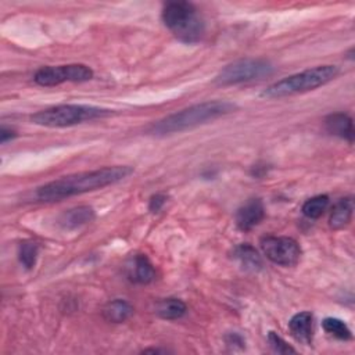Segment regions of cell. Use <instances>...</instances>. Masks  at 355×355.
Wrapping results in <instances>:
<instances>
[{"mask_svg":"<svg viewBox=\"0 0 355 355\" xmlns=\"http://www.w3.org/2000/svg\"><path fill=\"white\" fill-rule=\"evenodd\" d=\"M133 315V306L125 300H112L103 308V318L111 323H122Z\"/></svg>","mask_w":355,"mask_h":355,"instance_id":"cell-15","label":"cell"},{"mask_svg":"<svg viewBox=\"0 0 355 355\" xmlns=\"http://www.w3.org/2000/svg\"><path fill=\"white\" fill-rule=\"evenodd\" d=\"M263 216H265L263 202L259 198H250L245 204H243L237 209L236 225L240 230L248 232L257 225H259Z\"/></svg>","mask_w":355,"mask_h":355,"instance_id":"cell-9","label":"cell"},{"mask_svg":"<svg viewBox=\"0 0 355 355\" xmlns=\"http://www.w3.org/2000/svg\"><path fill=\"white\" fill-rule=\"evenodd\" d=\"M39 255V244L32 241V240H25L19 244L18 248V258L19 262L24 265L26 269H32L36 263Z\"/></svg>","mask_w":355,"mask_h":355,"instance_id":"cell-19","label":"cell"},{"mask_svg":"<svg viewBox=\"0 0 355 355\" xmlns=\"http://www.w3.org/2000/svg\"><path fill=\"white\" fill-rule=\"evenodd\" d=\"M261 248L269 261L280 266H294L301 258V247L291 237L266 236L261 239Z\"/></svg>","mask_w":355,"mask_h":355,"instance_id":"cell-8","label":"cell"},{"mask_svg":"<svg viewBox=\"0 0 355 355\" xmlns=\"http://www.w3.org/2000/svg\"><path fill=\"white\" fill-rule=\"evenodd\" d=\"M327 205H329V197L326 194H319L306 200L302 204L301 211L306 218L316 219L323 215V212L327 209Z\"/></svg>","mask_w":355,"mask_h":355,"instance_id":"cell-18","label":"cell"},{"mask_svg":"<svg viewBox=\"0 0 355 355\" xmlns=\"http://www.w3.org/2000/svg\"><path fill=\"white\" fill-rule=\"evenodd\" d=\"M186 304L179 298H165L155 305V313L165 320H175L186 313Z\"/></svg>","mask_w":355,"mask_h":355,"instance_id":"cell-17","label":"cell"},{"mask_svg":"<svg viewBox=\"0 0 355 355\" xmlns=\"http://www.w3.org/2000/svg\"><path fill=\"white\" fill-rule=\"evenodd\" d=\"M143 352H166V349H158V348H148V349H144Z\"/></svg>","mask_w":355,"mask_h":355,"instance_id":"cell-24","label":"cell"},{"mask_svg":"<svg viewBox=\"0 0 355 355\" xmlns=\"http://www.w3.org/2000/svg\"><path fill=\"white\" fill-rule=\"evenodd\" d=\"M94 216H96V214H94V209L92 207L79 205V207L71 208L68 211H64L58 216V225L62 229L71 230V229H76L82 225H86L89 222H92L94 219Z\"/></svg>","mask_w":355,"mask_h":355,"instance_id":"cell-13","label":"cell"},{"mask_svg":"<svg viewBox=\"0 0 355 355\" xmlns=\"http://www.w3.org/2000/svg\"><path fill=\"white\" fill-rule=\"evenodd\" d=\"M233 257L239 261L240 266L248 272H257L262 266V259L257 250L250 244H240L234 248Z\"/></svg>","mask_w":355,"mask_h":355,"instance_id":"cell-16","label":"cell"},{"mask_svg":"<svg viewBox=\"0 0 355 355\" xmlns=\"http://www.w3.org/2000/svg\"><path fill=\"white\" fill-rule=\"evenodd\" d=\"M324 126H326L327 132L331 133L333 136L344 139L348 143L354 141L355 130H354L352 118L348 114L334 112V114L327 115L324 119Z\"/></svg>","mask_w":355,"mask_h":355,"instance_id":"cell-11","label":"cell"},{"mask_svg":"<svg viewBox=\"0 0 355 355\" xmlns=\"http://www.w3.org/2000/svg\"><path fill=\"white\" fill-rule=\"evenodd\" d=\"M337 73L338 68L336 65H318L272 83L261 93V96L266 98H280L309 92L329 83Z\"/></svg>","mask_w":355,"mask_h":355,"instance_id":"cell-4","label":"cell"},{"mask_svg":"<svg viewBox=\"0 0 355 355\" xmlns=\"http://www.w3.org/2000/svg\"><path fill=\"white\" fill-rule=\"evenodd\" d=\"M133 173L132 166L116 165L104 166L94 171L79 172L68 176H62L57 180L49 182L36 190V197L40 201H58L71 196L93 191L105 186L121 182Z\"/></svg>","mask_w":355,"mask_h":355,"instance_id":"cell-1","label":"cell"},{"mask_svg":"<svg viewBox=\"0 0 355 355\" xmlns=\"http://www.w3.org/2000/svg\"><path fill=\"white\" fill-rule=\"evenodd\" d=\"M352 211H354V200L351 197H344L341 200H338L330 214V227L333 229H343L344 226H347L351 220L352 216Z\"/></svg>","mask_w":355,"mask_h":355,"instance_id":"cell-14","label":"cell"},{"mask_svg":"<svg viewBox=\"0 0 355 355\" xmlns=\"http://www.w3.org/2000/svg\"><path fill=\"white\" fill-rule=\"evenodd\" d=\"M237 108L234 103L230 101H205L200 104H194L178 112H173L150 126V133L155 136H165L171 133H179L198 125L207 123L223 115L233 112Z\"/></svg>","mask_w":355,"mask_h":355,"instance_id":"cell-2","label":"cell"},{"mask_svg":"<svg viewBox=\"0 0 355 355\" xmlns=\"http://www.w3.org/2000/svg\"><path fill=\"white\" fill-rule=\"evenodd\" d=\"M288 329L291 336L305 344L309 345L312 343V336H313V316L311 312H298L295 313L290 322H288Z\"/></svg>","mask_w":355,"mask_h":355,"instance_id":"cell-12","label":"cell"},{"mask_svg":"<svg viewBox=\"0 0 355 355\" xmlns=\"http://www.w3.org/2000/svg\"><path fill=\"white\" fill-rule=\"evenodd\" d=\"M268 341H269L272 349H273L275 352H277V354H294V352H295V349H294L291 345H288V344H287L277 333H275V331H269V334H268Z\"/></svg>","mask_w":355,"mask_h":355,"instance_id":"cell-21","label":"cell"},{"mask_svg":"<svg viewBox=\"0 0 355 355\" xmlns=\"http://www.w3.org/2000/svg\"><path fill=\"white\" fill-rule=\"evenodd\" d=\"M162 22L172 35L187 44L201 40L205 24L198 10L189 1H172L162 10Z\"/></svg>","mask_w":355,"mask_h":355,"instance_id":"cell-3","label":"cell"},{"mask_svg":"<svg viewBox=\"0 0 355 355\" xmlns=\"http://www.w3.org/2000/svg\"><path fill=\"white\" fill-rule=\"evenodd\" d=\"M128 277L133 283L147 284L155 279V269L144 254H136L128 263Z\"/></svg>","mask_w":355,"mask_h":355,"instance_id":"cell-10","label":"cell"},{"mask_svg":"<svg viewBox=\"0 0 355 355\" xmlns=\"http://www.w3.org/2000/svg\"><path fill=\"white\" fill-rule=\"evenodd\" d=\"M92 78L93 71L85 64L43 67L33 75V80L39 86H57L64 82H86Z\"/></svg>","mask_w":355,"mask_h":355,"instance_id":"cell-7","label":"cell"},{"mask_svg":"<svg viewBox=\"0 0 355 355\" xmlns=\"http://www.w3.org/2000/svg\"><path fill=\"white\" fill-rule=\"evenodd\" d=\"M275 72V67L265 58H241L227 64L215 76V83L220 86L263 79Z\"/></svg>","mask_w":355,"mask_h":355,"instance_id":"cell-6","label":"cell"},{"mask_svg":"<svg viewBox=\"0 0 355 355\" xmlns=\"http://www.w3.org/2000/svg\"><path fill=\"white\" fill-rule=\"evenodd\" d=\"M17 136V132L15 130H12L11 128H6V126H3L1 128V130H0V141L4 144V143H7L8 140H12L14 137Z\"/></svg>","mask_w":355,"mask_h":355,"instance_id":"cell-23","label":"cell"},{"mask_svg":"<svg viewBox=\"0 0 355 355\" xmlns=\"http://www.w3.org/2000/svg\"><path fill=\"white\" fill-rule=\"evenodd\" d=\"M112 111L94 105L85 104H60L42 110L31 116V121L36 125L46 128H65L97 118L111 115Z\"/></svg>","mask_w":355,"mask_h":355,"instance_id":"cell-5","label":"cell"},{"mask_svg":"<svg viewBox=\"0 0 355 355\" xmlns=\"http://www.w3.org/2000/svg\"><path fill=\"white\" fill-rule=\"evenodd\" d=\"M165 202H166V196H165V194H161V193L154 194V196L150 198L148 209H150L151 212H158V211L164 207Z\"/></svg>","mask_w":355,"mask_h":355,"instance_id":"cell-22","label":"cell"},{"mask_svg":"<svg viewBox=\"0 0 355 355\" xmlns=\"http://www.w3.org/2000/svg\"><path fill=\"white\" fill-rule=\"evenodd\" d=\"M322 326H323L326 333H329L330 336H333V337H336L338 340H344L345 341V340H349L352 337V333H351L349 327L341 319L326 318V319H323Z\"/></svg>","mask_w":355,"mask_h":355,"instance_id":"cell-20","label":"cell"}]
</instances>
